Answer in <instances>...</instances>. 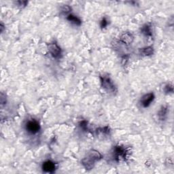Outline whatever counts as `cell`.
<instances>
[{
	"label": "cell",
	"instance_id": "cell-1",
	"mask_svg": "<svg viewBox=\"0 0 174 174\" xmlns=\"http://www.w3.org/2000/svg\"><path fill=\"white\" fill-rule=\"evenodd\" d=\"M101 158H102V156L100 152L95 150H90L87 156L82 159V164L86 168V169H92L94 167L95 163L99 161Z\"/></svg>",
	"mask_w": 174,
	"mask_h": 174
},
{
	"label": "cell",
	"instance_id": "cell-2",
	"mask_svg": "<svg viewBox=\"0 0 174 174\" xmlns=\"http://www.w3.org/2000/svg\"><path fill=\"white\" fill-rule=\"evenodd\" d=\"M101 85L104 89L108 93H114L115 92V86L114 83L112 82L111 79L108 76H102L101 77Z\"/></svg>",
	"mask_w": 174,
	"mask_h": 174
},
{
	"label": "cell",
	"instance_id": "cell-3",
	"mask_svg": "<svg viewBox=\"0 0 174 174\" xmlns=\"http://www.w3.org/2000/svg\"><path fill=\"white\" fill-rule=\"evenodd\" d=\"M26 129L29 133L31 134H36L38 133L40 129V126L39 122L36 120H29L26 124Z\"/></svg>",
	"mask_w": 174,
	"mask_h": 174
},
{
	"label": "cell",
	"instance_id": "cell-4",
	"mask_svg": "<svg viewBox=\"0 0 174 174\" xmlns=\"http://www.w3.org/2000/svg\"><path fill=\"white\" fill-rule=\"evenodd\" d=\"M49 52L51 54L53 57L55 59H58L61 55V49L56 43H50L48 46Z\"/></svg>",
	"mask_w": 174,
	"mask_h": 174
},
{
	"label": "cell",
	"instance_id": "cell-5",
	"mask_svg": "<svg viewBox=\"0 0 174 174\" xmlns=\"http://www.w3.org/2000/svg\"><path fill=\"white\" fill-rule=\"evenodd\" d=\"M114 157L117 161L125 160L127 155V151L122 146H116L114 148Z\"/></svg>",
	"mask_w": 174,
	"mask_h": 174
},
{
	"label": "cell",
	"instance_id": "cell-6",
	"mask_svg": "<svg viewBox=\"0 0 174 174\" xmlns=\"http://www.w3.org/2000/svg\"><path fill=\"white\" fill-rule=\"evenodd\" d=\"M154 99V95L152 93H148V94L144 95L141 99V104L144 108L148 107L150 103L153 101Z\"/></svg>",
	"mask_w": 174,
	"mask_h": 174
},
{
	"label": "cell",
	"instance_id": "cell-7",
	"mask_svg": "<svg viewBox=\"0 0 174 174\" xmlns=\"http://www.w3.org/2000/svg\"><path fill=\"white\" fill-rule=\"evenodd\" d=\"M55 164L50 160H47V161L43 163L42 169L45 172L48 173H53L55 170Z\"/></svg>",
	"mask_w": 174,
	"mask_h": 174
},
{
	"label": "cell",
	"instance_id": "cell-8",
	"mask_svg": "<svg viewBox=\"0 0 174 174\" xmlns=\"http://www.w3.org/2000/svg\"><path fill=\"white\" fill-rule=\"evenodd\" d=\"M120 41L126 44H131L133 41V36L131 33H124L120 37Z\"/></svg>",
	"mask_w": 174,
	"mask_h": 174
},
{
	"label": "cell",
	"instance_id": "cell-9",
	"mask_svg": "<svg viewBox=\"0 0 174 174\" xmlns=\"http://www.w3.org/2000/svg\"><path fill=\"white\" fill-rule=\"evenodd\" d=\"M167 109L168 108L167 106H163L162 108H160L159 112H158V116H159V118L160 120H164L166 119L168 112Z\"/></svg>",
	"mask_w": 174,
	"mask_h": 174
},
{
	"label": "cell",
	"instance_id": "cell-10",
	"mask_svg": "<svg viewBox=\"0 0 174 174\" xmlns=\"http://www.w3.org/2000/svg\"><path fill=\"white\" fill-rule=\"evenodd\" d=\"M140 54L143 56H150L152 55L154 53L153 48L151 46H148L146 48H143L140 50Z\"/></svg>",
	"mask_w": 174,
	"mask_h": 174
},
{
	"label": "cell",
	"instance_id": "cell-11",
	"mask_svg": "<svg viewBox=\"0 0 174 174\" xmlns=\"http://www.w3.org/2000/svg\"><path fill=\"white\" fill-rule=\"evenodd\" d=\"M67 19H68L69 22H71L72 23H74L76 25H81V21H80L77 17H76V16H74L73 14H69L68 16V17H67Z\"/></svg>",
	"mask_w": 174,
	"mask_h": 174
},
{
	"label": "cell",
	"instance_id": "cell-12",
	"mask_svg": "<svg viewBox=\"0 0 174 174\" xmlns=\"http://www.w3.org/2000/svg\"><path fill=\"white\" fill-rule=\"evenodd\" d=\"M141 33L145 35L146 36H151L152 35L151 27L149 25H144L141 29Z\"/></svg>",
	"mask_w": 174,
	"mask_h": 174
},
{
	"label": "cell",
	"instance_id": "cell-13",
	"mask_svg": "<svg viewBox=\"0 0 174 174\" xmlns=\"http://www.w3.org/2000/svg\"><path fill=\"white\" fill-rule=\"evenodd\" d=\"M165 91L169 93H173V86L171 85V84H167L165 86Z\"/></svg>",
	"mask_w": 174,
	"mask_h": 174
},
{
	"label": "cell",
	"instance_id": "cell-14",
	"mask_svg": "<svg viewBox=\"0 0 174 174\" xmlns=\"http://www.w3.org/2000/svg\"><path fill=\"white\" fill-rule=\"evenodd\" d=\"M108 25V21L106 20V18H103L102 20L101 21V23H100V25H101V28H106L107 26Z\"/></svg>",
	"mask_w": 174,
	"mask_h": 174
},
{
	"label": "cell",
	"instance_id": "cell-15",
	"mask_svg": "<svg viewBox=\"0 0 174 174\" xmlns=\"http://www.w3.org/2000/svg\"><path fill=\"white\" fill-rule=\"evenodd\" d=\"M80 127L82 128V129L86 130L87 128V122L86 121H82L81 122H80Z\"/></svg>",
	"mask_w": 174,
	"mask_h": 174
},
{
	"label": "cell",
	"instance_id": "cell-16",
	"mask_svg": "<svg viewBox=\"0 0 174 174\" xmlns=\"http://www.w3.org/2000/svg\"><path fill=\"white\" fill-rule=\"evenodd\" d=\"M70 10H71L70 7L68 6H63V9H62V11H63V12L67 13V12H68L70 11Z\"/></svg>",
	"mask_w": 174,
	"mask_h": 174
}]
</instances>
